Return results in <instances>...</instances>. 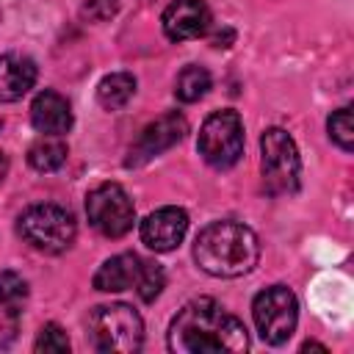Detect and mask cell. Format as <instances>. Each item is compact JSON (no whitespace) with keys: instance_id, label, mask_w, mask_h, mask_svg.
Wrapping results in <instances>:
<instances>
[{"instance_id":"obj_14","label":"cell","mask_w":354,"mask_h":354,"mask_svg":"<svg viewBox=\"0 0 354 354\" xmlns=\"http://www.w3.org/2000/svg\"><path fill=\"white\" fill-rule=\"evenodd\" d=\"M36 83V64L25 55H0V102H14Z\"/></svg>"},{"instance_id":"obj_6","label":"cell","mask_w":354,"mask_h":354,"mask_svg":"<svg viewBox=\"0 0 354 354\" xmlns=\"http://www.w3.org/2000/svg\"><path fill=\"white\" fill-rule=\"evenodd\" d=\"M252 315H254V326L260 337L271 346H279L296 332V324H299L296 293L285 285H271L254 296Z\"/></svg>"},{"instance_id":"obj_2","label":"cell","mask_w":354,"mask_h":354,"mask_svg":"<svg viewBox=\"0 0 354 354\" xmlns=\"http://www.w3.org/2000/svg\"><path fill=\"white\" fill-rule=\"evenodd\" d=\"M194 260L210 277H221V279L243 277L260 260V241L252 227L232 218H221L207 224L196 235Z\"/></svg>"},{"instance_id":"obj_10","label":"cell","mask_w":354,"mask_h":354,"mask_svg":"<svg viewBox=\"0 0 354 354\" xmlns=\"http://www.w3.org/2000/svg\"><path fill=\"white\" fill-rule=\"evenodd\" d=\"M185 232H188V213L183 207H174V205H166L141 221V241L152 252L177 249L183 243Z\"/></svg>"},{"instance_id":"obj_18","label":"cell","mask_w":354,"mask_h":354,"mask_svg":"<svg viewBox=\"0 0 354 354\" xmlns=\"http://www.w3.org/2000/svg\"><path fill=\"white\" fill-rule=\"evenodd\" d=\"M28 301V282L17 271L0 274V310L6 315H19Z\"/></svg>"},{"instance_id":"obj_20","label":"cell","mask_w":354,"mask_h":354,"mask_svg":"<svg viewBox=\"0 0 354 354\" xmlns=\"http://www.w3.org/2000/svg\"><path fill=\"white\" fill-rule=\"evenodd\" d=\"M326 130H329V138H332L343 152H351V149H354V122H351V108H337V111L329 116Z\"/></svg>"},{"instance_id":"obj_7","label":"cell","mask_w":354,"mask_h":354,"mask_svg":"<svg viewBox=\"0 0 354 354\" xmlns=\"http://www.w3.org/2000/svg\"><path fill=\"white\" fill-rule=\"evenodd\" d=\"M199 155L213 169H230L243 155V122L235 111H216L199 130Z\"/></svg>"},{"instance_id":"obj_3","label":"cell","mask_w":354,"mask_h":354,"mask_svg":"<svg viewBox=\"0 0 354 354\" xmlns=\"http://www.w3.org/2000/svg\"><path fill=\"white\" fill-rule=\"evenodd\" d=\"M88 335L97 351L133 354L144 343V321L130 304H100L88 315Z\"/></svg>"},{"instance_id":"obj_24","label":"cell","mask_w":354,"mask_h":354,"mask_svg":"<svg viewBox=\"0 0 354 354\" xmlns=\"http://www.w3.org/2000/svg\"><path fill=\"white\" fill-rule=\"evenodd\" d=\"M6 171H8V158L0 152V183H3V177H6Z\"/></svg>"},{"instance_id":"obj_8","label":"cell","mask_w":354,"mask_h":354,"mask_svg":"<svg viewBox=\"0 0 354 354\" xmlns=\"http://www.w3.org/2000/svg\"><path fill=\"white\" fill-rule=\"evenodd\" d=\"M86 216L105 238H122L136 224V207L119 183H102L86 196Z\"/></svg>"},{"instance_id":"obj_9","label":"cell","mask_w":354,"mask_h":354,"mask_svg":"<svg viewBox=\"0 0 354 354\" xmlns=\"http://www.w3.org/2000/svg\"><path fill=\"white\" fill-rule=\"evenodd\" d=\"M185 133H188V122H185L183 113L171 111V113L158 116L155 122H149V124L141 130L138 141L130 147V155H127L124 166H127V169L144 166L147 160H152V158L163 155L166 149H171L174 144H180Z\"/></svg>"},{"instance_id":"obj_15","label":"cell","mask_w":354,"mask_h":354,"mask_svg":"<svg viewBox=\"0 0 354 354\" xmlns=\"http://www.w3.org/2000/svg\"><path fill=\"white\" fill-rule=\"evenodd\" d=\"M136 94V77L130 72H113L105 75L97 86V102L108 111H116L122 105L130 102V97Z\"/></svg>"},{"instance_id":"obj_13","label":"cell","mask_w":354,"mask_h":354,"mask_svg":"<svg viewBox=\"0 0 354 354\" xmlns=\"http://www.w3.org/2000/svg\"><path fill=\"white\" fill-rule=\"evenodd\" d=\"M138 271H141V257L133 252H122V254H113L111 260H105L97 268L91 282L102 293H119V290H127L136 285Z\"/></svg>"},{"instance_id":"obj_23","label":"cell","mask_w":354,"mask_h":354,"mask_svg":"<svg viewBox=\"0 0 354 354\" xmlns=\"http://www.w3.org/2000/svg\"><path fill=\"white\" fill-rule=\"evenodd\" d=\"M232 39H235V33L227 28L224 33H216L210 41H213V47H230V41H232Z\"/></svg>"},{"instance_id":"obj_4","label":"cell","mask_w":354,"mask_h":354,"mask_svg":"<svg viewBox=\"0 0 354 354\" xmlns=\"http://www.w3.org/2000/svg\"><path fill=\"white\" fill-rule=\"evenodd\" d=\"M260 152H263V183L268 194H296L299 177H301V160L296 141L282 127H268L260 136Z\"/></svg>"},{"instance_id":"obj_19","label":"cell","mask_w":354,"mask_h":354,"mask_svg":"<svg viewBox=\"0 0 354 354\" xmlns=\"http://www.w3.org/2000/svg\"><path fill=\"white\" fill-rule=\"evenodd\" d=\"M163 285H166V274H163L160 263L141 260V271H138V279H136V290H138L141 301H155L160 296Z\"/></svg>"},{"instance_id":"obj_11","label":"cell","mask_w":354,"mask_h":354,"mask_svg":"<svg viewBox=\"0 0 354 354\" xmlns=\"http://www.w3.org/2000/svg\"><path fill=\"white\" fill-rule=\"evenodd\" d=\"M210 28V8L205 0H171L163 11V33L171 41L199 39Z\"/></svg>"},{"instance_id":"obj_12","label":"cell","mask_w":354,"mask_h":354,"mask_svg":"<svg viewBox=\"0 0 354 354\" xmlns=\"http://www.w3.org/2000/svg\"><path fill=\"white\" fill-rule=\"evenodd\" d=\"M30 122L44 136H64L72 127V108L66 97H61L53 88H44L30 102Z\"/></svg>"},{"instance_id":"obj_1","label":"cell","mask_w":354,"mask_h":354,"mask_svg":"<svg viewBox=\"0 0 354 354\" xmlns=\"http://www.w3.org/2000/svg\"><path fill=\"white\" fill-rule=\"evenodd\" d=\"M169 348L177 354H238L249 348L241 318L227 313L216 299H191L169 326Z\"/></svg>"},{"instance_id":"obj_21","label":"cell","mask_w":354,"mask_h":354,"mask_svg":"<svg viewBox=\"0 0 354 354\" xmlns=\"http://www.w3.org/2000/svg\"><path fill=\"white\" fill-rule=\"evenodd\" d=\"M33 348H36L39 354H64V351H69V337H66V332H64L58 324H47V326L39 332Z\"/></svg>"},{"instance_id":"obj_22","label":"cell","mask_w":354,"mask_h":354,"mask_svg":"<svg viewBox=\"0 0 354 354\" xmlns=\"http://www.w3.org/2000/svg\"><path fill=\"white\" fill-rule=\"evenodd\" d=\"M119 11V0H86L83 3V17L88 22H105Z\"/></svg>"},{"instance_id":"obj_5","label":"cell","mask_w":354,"mask_h":354,"mask_svg":"<svg viewBox=\"0 0 354 354\" xmlns=\"http://www.w3.org/2000/svg\"><path fill=\"white\" fill-rule=\"evenodd\" d=\"M75 232H77V227H75L72 213L58 207V205H50V202L30 205L19 216V235L30 246H36L41 252H50V254H58V252L69 249L72 241H75Z\"/></svg>"},{"instance_id":"obj_25","label":"cell","mask_w":354,"mask_h":354,"mask_svg":"<svg viewBox=\"0 0 354 354\" xmlns=\"http://www.w3.org/2000/svg\"><path fill=\"white\" fill-rule=\"evenodd\" d=\"M310 348H318V351H326V346H321V343H313V340H307V343L301 346V351H310Z\"/></svg>"},{"instance_id":"obj_16","label":"cell","mask_w":354,"mask_h":354,"mask_svg":"<svg viewBox=\"0 0 354 354\" xmlns=\"http://www.w3.org/2000/svg\"><path fill=\"white\" fill-rule=\"evenodd\" d=\"M66 160V144L58 136H44L28 149V163L36 171H55Z\"/></svg>"},{"instance_id":"obj_17","label":"cell","mask_w":354,"mask_h":354,"mask_svg":"<svg viewBox=\"0 0 354 354\" xmlns=\"http://www.w3.org/2000/svg\"><path fill=\"white\" fill-rule=\"evenodd\" d=\"M210 91V72L205 66H185L180 75H177V83H174V97L180 102H196L202 100L205 94Z\"/></svg>"}]
</instances>
